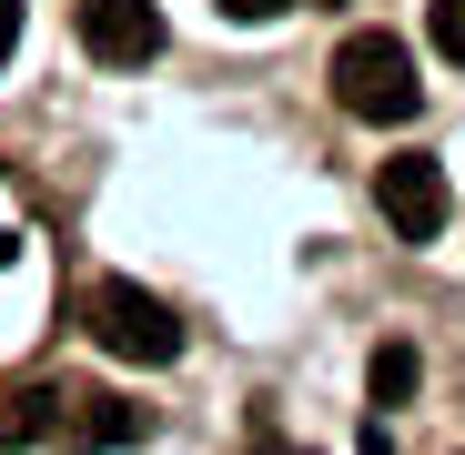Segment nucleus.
I'll return each mask as SVG.
<instances>
[{
  "instance_id": "obj_4",
  "label": "nucleus",
  "mask_w": 465,
  "mask_h": 455,
  "mask_svg": "<svg viewBox=\"0 0 465 455\" xmlns=\"http://www.w3.org/2000/svg\"><path fill=\"white\" fill-rule=\"evenodd\" d=\"M82 51L112 61V71L163 61V11H152V0H82Z\"/></svg>"
},
{
  "instance_id": "obj_7",
  "label": "nucleus",
  "mask_w": 465,
  "mask_h": 455,
  "mask_svg": "<svg viewBox=\"0 0 465 455\" xmlns=\"http://www.w3.org/2000/svg\"><path fill=\"white\" fill-rule=\"evenodd\" d=\"M405 395H415V344H374V405L395 415Z\"/></svg>"
},
{
  "instance_id": "obj_9",
  "label": "nucleus",
  "mask_w": 465,
  "mask_h": 455,
  "mask_svg": "<svg viewBox=\"0 0 465 455\" xmlns=\"http://www.w3.org/2000/svg\"><path fill=\"white\" fill-rule=\"evenodd\" d=\"M283 11H303V0H223V21H283Z\"/></svg>"
},
{
  "instance_id": "obj_2",
  "label": "nucleus",
  "mask_w": 465,
  "mask_h": 455,
  "mask_svg": "<svg viewBox=\"0 0 465 455\" xmlns=\"http://www.w3.org/2000/svg\"><path fill=\"white\" fill-rule=\"evenodd\" d=\"M82 324H92V344H102V354H122V364H183V314H173L163 293L122 283V273H102V283H92Z\"/></svg>"
},
{
  "instance_id": "obj_8",
  "label": "nucleus",
  "mask_w": 465,
  "mask_h": 455,
  "mask_svg": "<svg viewBox=\"0 0 465 455\" xmlns=\"http://www.w3.org/2000/svg\"><path fill=\"white\" fill-rule=\"evenodd\" d=\"M425 31H435V51L465 71V0H435V11H425Z\"/></svg>"
},
{
  "instance_id": "obj_11",
  "label": "nucleus",
  "mask_w": 465,
  "mask_h": 455,
  "mask_svg": "<svg viewBox=\"0 0 465 455\" xmlns=\"http://www.w3.org/2000/svg\"><path fill=\"white\" fill-rule=\"evenodd\" d=\"M0 253H11V233H0Z\"/></svg>"
},
{
  "instance_id": "obj_1",
  "label": "nucleus",
  "mask_w": 465,
  "mask_h": 455,
  "mask_svg": "<svg viewBox=\"0 0 465 455\" xmlns=\"http://www.w3.org/2000/svg\"><path fill=\"white\" fill-rule=\"evenodd\" d=\"M334 102H344L354 122H415V102H425L415 51H405L395 31H354V41L334 51Z\"/></svg>"
},
{
  "instance_id": "obj_3",
  "label": "nucleus",
  "mask_w": 465,
  "mask_h": 455,
  "mask_svg": "<svg viewBox=\"0 0 465 455\" xmlns=\"http://www.w3.org/2000/svg\"><path fill=\"white\" fill-rule=\"evenodd\" d=\"M374 213L395 223L405 243H435V233H445V213H455V193H445V163H425V152H395V163L374 173Z\"/></svg>"
},
{
  "instance_id": "obj_5",
  "label": "nucleus",
  "mask_w": 465,
  "mask_h": 455,
  "mask_svg": "<svg viewBox=\"0 0 465 455\" xmlns=\"http://www.w3.org/2000/svg\"><path fill=\"white\" fill-rule=\"evenodd\" d=\"M71 435H82V445H142V435H152V415H142V405H122V395H92L82 415H71Z\"/></svg>"
},
{
  "instance_id": "obj_6",
  "label": "nucleus",
  "mask_w": 465,
  "mask_h": 455,
  "mask_svg": "<svg viewBox=\"0 0 465 455\" xmlns=\"http://www.w3.org/2000/svg\"><path fill=\"white\" fill-rule=\"evenodd\" d=\"M51 385H11V395H0V445H41L51 435Z\"/></svg>"
},
{
  "instance_id": "obj_10",
  "label": "nucleus",
  "mask_w": 465,
  "mask_h": 455,
  "mask_svg": "<svg viewBox=\"0 0 465 455\" xmlns=\"http://www.w3.org/2000/svg\"><path fill=\"white\" fill-rule=\"evenodd\" d=\"M11 41H21V0H0V61H11Z\"/></svg>"
}]
</instances>
